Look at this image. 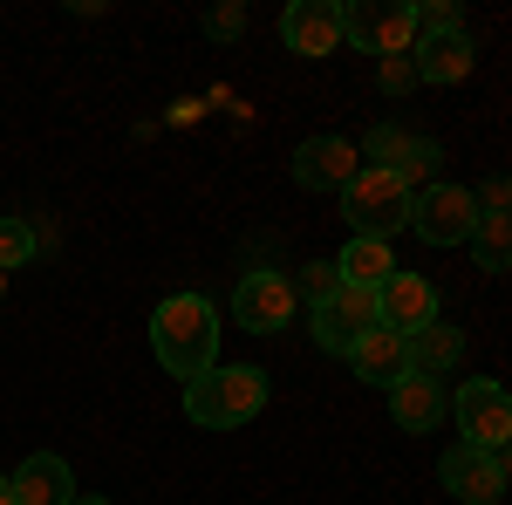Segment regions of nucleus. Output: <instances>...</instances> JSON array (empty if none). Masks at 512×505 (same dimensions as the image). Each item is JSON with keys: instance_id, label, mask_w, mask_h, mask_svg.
<instances>
[{"instance_id": "a211bd4d", "label": "nucleus", "mask_w": 512, "mask_h": 505, "mask_svg": "<svg viewBox=\"0 0 512 505\" xmlns=\"http://www.w3.org/2000/svg\"><path fill=\"white\" fill-rule=\"evenodd\" d=\"M335 273H342V287H383L396 273V260H390V239H349L342 253H335Z\"/></svg>"}, {"instance_id": "c85d7f7f", "label": "nucleus", "mask_w": 512, "mask_h": 505, "mask_svg": "<svg viewBox=\"0 0 512 505\" xmlns=\"http://www.w3.org/2000/svg\"><path fill=\"white\" fill-rule=\"evenodd\" d=\"M69 505H110V499H103V492H76Z\"/></svg>"}, {"instance_id": "0eeeda50", "label": "nucleus", "mask_w": 512, "mask_h": 505, "mask_svg": "<svg viewBox=\"0 0 512 505\" xmlns=\"http://www.w3.org/2000/svg\"><path fill=\"white\" fill-rule=\"evenodd\" d=\"M369 328H383V308H376L369 287H335V294L315 308V342L328 355H342V362H349V349L369 335Z\"/></svg>"}, {"instance_id": "4be33fe9", "label": "nucleus", "mask_w": 512, "mask_h": 505, "mask_svg": "<svg viewBox=\"0 0 512 505\" xmlns=\"http://www.w3.org/2000/svg\"><path fill=\"white\" fill-rule=\"evenodd\" d=\"M294 280V301H308V308H321L335 287H342V273H335V260H315V267H301V273H287Z\"/></svg>"}, {"instance_id": "aec40b11", "label": "nucleus", "mask_w": 512, "mask_h": 505, "mask_svg": "<svg viewBox=\"0 0 512 505\" xmlns=\"http://www.w3.org/2000/svg\"><path fill=\"white\" fill-rule=\"evenodd\" d=\"M41 246H48V226L41 219H0V273L28 267Z\"/></svg>"}, {"instance_id": "f03ea898", "label": "nucleus", "mask_w": 512, "mask_h": 505, "mask_svg": "<svg viewBox=\"0 0 512 505\" xmlns=\"http://www.w3.org/2000/svg\"><path fill=\"white\" fill-rule=\"evenodd\" d=\"M267 410V369L253 362H219L198 383H185V417L198 430H239Z\"/></svg>"}, {"instance_id": "c756f323", "label": "nucleus", "mask_w": 512, "mask_h": 505, "mask_svg": "<svg viewBox=\"0 0 512 505\" xmlns=\"http://www.w3.org/2000/svg\"><path fill=\"white\" fill-rule=\"evenodd\" d=\"M0 505H14V485H7V478H0Z\"/></svg>"}, {"instance_id": "f3484780", "label": "nucleus", "mask_w": 512, "mask_h": 505, "mask_svg": "<svg viewBox=\"0 0 512 505\" xmlns=\"http://www.w3.org/2000/svg\"><path fill=\"white\" fill-rule=\"evenodd\" d=\"M465 362V328H444V321H431V328H417L410 335V376H451Z\"/></svg>"}, {"instance_id": "39448f33", "label": "nucleus", "mask_w": 512, "mask_h": 505, "mask_svg": "<svg viewBox=\"0 0 512 505\" xmlns=\"http://www.w3.org/2000/svg\"><path fill=\"white\" fill-rule=\"evenodd\" d=\"M478 226V198L465 185H424L410 198V233L424 246H465Z\"/></svg>"}, {"instance_id": "ddd939ff", "label": "nucleus", "mask_w": 512, "mask_h": 505, "mask_svg": "<svg viewBox=\"0 0 512 505\" xmlns=\"http://www.w3.org/2000/svg\"><path fill=\"white\" fill-rule=\"evenodd\" d=\"M410 62H417V82L451 89V82H465L478 69V48H472L465 28H451V35H417L410 41Z\"/></svg>"}, {"instance_id": "5701e85b", "label": "nucleus", "mask_w": 512, "mask_h": 505, "mask_svg": "<svg viewBox=\"0 0 512 505\" xmlns=\"http://www.w3.org/2000/svg\"><path fill=\"white\" fill-rule=\"evenodd\" d=\"M410 151V130H396V123H376L369 137H362V157L376 164V171H396V157Z\"/></svg>"}, {"instance_id": "9d476101", "label": "nucleus", "mask_w": 512, "mask_h": 505, "mask_svg": "<svg viewBox=\"0 0 512 505\" xmlns=\"http://www.w3.org/2000/svg\"><path fill=\"white\" fill-rule=\"evenodd\" d=\"M287 314H294V280L287 273H246L233 287V321L246 335H274V328H287Z\"/></svg>"}, {"instance_id": "20e7f679", "label": "nucleus", "mask_w": 512, "mask_h": 505, "mask_svg": "<svg viewBox=\"0 0 512 505\" xmlns=\"http://www.w3.org/2000/svg\"><path fill=\"white\" fill-rule=\"evenodd\" d=\"M342 41H355L362 55H410L417 41V0H349L342 7Z\"/></svg>"}, {"instance_id": "dca6fc26", "label": "nucleus", "mask_w": 512, "mask_h": 505, "mask_svg": "<svg viewBox=\"0 0 512 505\" xmlns=\"http://www.w3.org/2000/svg\"><path fill=\"white\" fill-rule=\"evenodd\" d=\"M7 485H14V505H69L76 499V478H69V465L55 451H35Z\"/></svg>"}, {"instance_id": "6e6552de", "label": "nucleus", "mask_w": 512, "mask_h": 505, "mask_svg": "<svg viewBox=\"0 0 512 505\" xmlns=\"http://www.w3.org/2000/svg\"><path fill=\"white\" fill-rule=\"evenodd\" d=\"M287 171H294L301 192H349V178L362 171V151L349 137H308V144H294Z\"/></svg>"}, {"instance_id": "1a4fd4ad", "label": "nucleus", "mask_w": 512, "mask_h": 505, "mask_svg": "<svg viewBox=\"0 0 512 505\" xmlns=\"http://www.w3.org/2000/svg\"><path fill=\"white\" fill-rule=\"evenodd\" d=\"M437 471H444V492H451V499H465V505H499V499H506L499 451H478V444H465V437L444 451V465H437Z\"/></svg>"}, {"instance_id": "7ed1b4c3", "label": "nucleus", "mask_w": 512, "mask_h": 505, "mask_svg": "<svg viewBox=\"0 0 512 505\" xmlns=\"http://www.w3.org/2000/svg\"><path fill=\"white\" fill-rule=\"evenodd\" d=\"M342 219H349V239H390L410 226V192H403V178L396 171H376V164H362L349 178V192H342Z\"/></svg>"}, {"instance_id": "cd10ccee", "label": "nucleus", "mask_w": 512, "mask_h": 505, "mask_svg": "<svg viewBox=\"0 0 512 505\" xmlns=\"http://www.w3.org/2000/svg\"><path fill=\"white\" fill-rule=\"evenodd\" d=\"M499 471H506V485H512V444H499Z\"/></svg>"}, {"instance_id": "6ab92c4d", "label": "nucleus", "mask_w": 512, "mask_h": 505, "mask_svg": "<svg viewBox=\"0 0 512 505\" xmlns=\"http://www.w3.org/2000/svg\"><path fill=\"white\" fill-rule=\"evenodd\" d=\"M465 246H472L478 273H512V212H478Z\"/></svg>"}, {"instance_id": "7c9ffc66", "label": "nucleus", "mask_w": 512, "mask_h": 505, "mask_svg": "<svg viewBox=\"0 0 512 505\" xmlns=\"http://www.w3.org/2000/svg\"><path fill=\"white\" fill-rule=\"evenodd\" d=\"M0 301H7V273H0Z\"/></svg>"}, {"instance_id": "412c9836", "label": "nucleus", "mask_w": 512, "mask_h": 505, "mask_svg": "<svg viewBox=\"0 0 512 505\" xmlns=\"http://www.w3.org/2000/svg\"><path fill=\"white\" fill-rule=\"evenodd\" d=\"M437 164H444V151H437V137H410V151L396 157V178H403V192L417 198L424 185L437 178Z\"/></svg>"}, {"instance_id": "f257e3e1", "label": "nucleus", "mask_w": 512, "mask_h": 505, "mask_svg": "<svg viewBox=\"0 0 512 505\" xmlns=\"http://www.w3.org/2000/svg\"><path fill=\"white\" fill-rule=\"evenodd\" d=\"M151 349L178 383H198L205 369H219V314L205 294H171L151 314Z\"/></svg>"}, {"instance_id": "9b49d317", "label": "nucleus", "mask_w": 512, "mask_h": 505, "mask_svg": "<svg viewBox=\"0 0 512 505\" xmlns=\"http://www.w3.org/2000/svg\"><path fill=\"white\" fill-rule=\"evenodd\" d=\"M376 308H383V328L417 335V328H431V321H437V287L424 280V273H403V267H396L390 280L376 287Z\"/></svg>"}, {"instance_id": "393cba45", "label": "nucleus", "mask_w": 512, "mask_h": 505, "mask_svg": "<svg viewBox=\"0 0 512 505\" xmlns=\"http://www.w3.org/2000/svg\"><path fill=\"white\" fill-rule=\"evenodd\" d=\"M376 89H383V96H410V89H417V62H410V55H383V62H376Z\"/></svg>"}, {"instance_id": "2eb2a0df", "label": "nucleus", "mask_w": 512, "mask_h": 505, "mask_svg": "<svg viewBox=\"0 0 512 505\" xmlns=\"http://www.w3.org/2000/svg\"><path fill=\"white\" fill-rule=\"evenodd\" d=\"M390 417L396 430H410V437H431L444 417H451V396L437 389V376H403L390 389Z\"/></svg>"}, {"instance_id": "a878e982", "label": "nucleus", "mask_w": 512, "mask_h": 505, "mask_svg": "<svg viewBox=\"0 0 512 505\" xmlns=\"http://www.w3.org/2000/svg\"><path fill=\"white\" fill-rule=\"evenodd\" d=\"M205 35L212 41H239L246 35V7H239V0H219V7L205 14Z\"/></svg>"}, {"instance_id": "b1692460", "label": "nucleus", "mask_w": 512, "mask_h": 505, "mask_svg": "<svg viewBox=\"0 0 512 505\" xmlns=\"http://www.w3.org/2000/svg\"><path fill=\"white\" fill-rule=\"evenodd\" d=\"M451 28H465L458 0H417V35H451Z\"/></svg>"}, {"instance_id": "f8f14e48", "label": "nucleus", "mask_w": 512, "mask_h": 505, "mask_svg": "<svg viewBox=\"0 0 512 505\" xmlns=\"http://www.w3.org/2000/svg\"><path fill=\"white\" fill-rule=\"evenodd\" d=\"M280 41L294 55H335L342 48V7L335 0H294L280 14Z\"/></svg>"}, {"instance_id": "4468645a", "label": "nucleus", "mask_w": 512, "mask_h": 505, "mask_svg": "<svg viewBox=\"0 0 512 505\" xmlns=\"http://www.w3.org/2000/svg\"><path fill=\"white\" fill-rule=\"evenodd\" d=\"M349 369L362 376V383H376V389H396L403 376H410V335H396V328H369V335L349 349Z\"/></svg>"}, {"instance_id": "bb28decb", "label": "nucleus", "mask_w": 512, "mask_h": 505, "mask_svg": "<svg viewBox=\"0 0 512 505\" xmlns=\"http://www.w3.org/2000/svg\"><path fill=\"white\" fill-rule=\"evenodd\" d=\"M472 198H478V212H512V178H485Z\"/></svg>"}, {"instance_id": "423d86ee", "label": "nucleus", "mask_w": 512, "mask_h": 505, "mask_svg": "<svg viewBox=\"0 0 512 505\" xmlns=\"http://www.w3.org/2000/svg\"><path fill=\"white\" fill-rule=\"evenodd\" d=\"M451 417H458V430H465V444H478V451H499V444H512V396H506V383H492V376L458 383V396H451Z\"/></svg>"}]
</instances>
